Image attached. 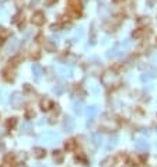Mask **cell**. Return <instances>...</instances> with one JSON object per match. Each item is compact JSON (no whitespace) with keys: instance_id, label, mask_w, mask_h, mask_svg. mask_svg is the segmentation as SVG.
<instances>
[{"instance_id":"obj_3","label":"cell","mask_w":157,"mask_h":167,"mask_svg":"<svg viewBox=\"0 0 157 167\" xmlns=\"http://www.w3.org/2000/svg\"><path fill=\"white\" fill-rule=\"evenodd\" d=\"M149 142L147 140H145V139H139V140H136V143H135V147H136L139 152H146L147 149H149Z\"/></svg>"},{"instance_id":"obj_9","label":"cell","mask_w":157,"mask_h":167,"mask_svg":"<svg viewBox=\"0 0 157 167\" xmlns=\"http://www.w3.org/2000/svg\"><path fill=\"white\" fill-rule=\"evenodd\" d=\"M114 166V159L112 157H108V159H105L101 162V167H112Z\"/></svg>"},{"instance_id":"obj_17","label":"cell","mask_w":157,"mask_h":167,"mask_svg":"<svg viewBox=\"0 0 157 167\" xmlns=\"http://www.w3.org/2000/svg\"><path fill=\"white\" fill-rule=\"evenodd\" d=\"M53 91H55L56 94H61L62 91H63V86H61V84H59V86H56V87L53 89Z\"/></svg>"},{"instance_id":"obj_2","label":"cell","mask_w":157,"mask_h":167,"mask_svg":"<svg viewBox=\"0 0 157 167\" xmlns=\"http://www.w3.org/2000/svg\"><path fill=\"white\" fill-rule=\"evenodd\" d=\"M32 24L34 25H42L45 23V16H44V13L42 11H36V13H34L32 14Z\"/></svg>"},{"instance_id":"obj_22","label":"cell","mask_w":157,"mask_h":167,"mask_svg":"<svg viewBox=\"0 0 157 167\" xmlns=\"http://www.w3.org/2000/svg\"><path fill=\"white\" fill-rule=\"evenodd\" d=\"M36 2H38V0H31V6H34V4H36Z\"/></svg>"},{"instance_id":"obj_21","label":"cell","mask_w":157,"mask_h":167,"mask_svg":"<svg viewBox=\"0 0 157 167\" xmlns=\"http://www.w3.org/2000/svg\"><path fill=\"white\" fill-rule=\"evenodd\" d=\"M147 4H149V6H153V4H154V0H147Z\"/></svg>"},{"instance_id":"obj_1","label":"cell","mask_w":157,"mask_h":167,"mask_svg":"<svg viewBox=\"0 0 157 167\" xmlns=\"http://www.w3.org/2000/svg\"><path fill=\"white\" fill-rule=\"evenodd\" d=\"M101 82H102L104 86H107V87H111V86H114L118 82V74L115 73V72H112V70H107V72L102 74Z\"/></svg>"},{"instance_id":"obj_15","label":"cell","mask_w":157,"mask_h":167,"mask_svg":"<svg viewBox=\"0 0 157 167\" xmlns=\"http://www.w3.org/2000/svg\"><path fill=\"white\" fill-rule=\"evenodd\" d=\"M51 106V101L49 100H42L41 101V107H42V110H49L48 107Z\"/></svg>"},{"instance_id":"obj_19","label":"cell","mask_w":157,"mask_h":167,"mask_svg":"<svg viewBox=\"0 0 157 167\" xmlns=\"http://www.w3.org/2000/svg\"><path fill=\"white\" fill-rule=\"evenodd\" d=\"M143 35V31H136V33H133V37L135 38H140Z\"/></svg>"},{"instance_id":"obj_7","label":"cell","mask_w":157,"mask_h":167,"mask_svg":"<svg viewBox=\"0 0 157 167\" xmlns=\"http://www.w3.org/2000/svg\"><path fill=\"white\" fill-rule=\"evenodd\" d=\"M32 153H34V156H35V157H38V159H41V157H44V156L46 155L45 149H42V147H34Z\"/></svg>"},{"instance_id":"obj_4","label":"cell","mask_w":157,"mask_h":167,"mask_svg":"<svg viewBox=\"0 0 157 167\" xmlns=\"http://www.w3.org/2000/svg\"><path fill=\"white\" fill-rule=\"evenodd\" d=\"M97 114H98V108H97L96 106H91L87 108V117H89L90 121H93L94 117H96Z\"/></svg>"},{"instance_id":"obj_10","label":"cell","mask_w":157,"mask_h":167,"mask_svg":"<svg viewBox=\"0 0 157 167\" xmlns=\"http://www.w3.org/2000/svg\"><path fill=\"white\" fill-rule=\"evenodd\" d=\"M73 126H74V122H73L72 118H66V121H64V128L68 131H72Z\"/></svg>"},{"instance_id":"obj_8","label":"cell","mask_w":157,"mask_h":167,"mask_svg":"<svg viewBox=\"0 0 157 167\" xmlns=\"http://www.w3.org/2000/svg\"><path fill=\"white\" fill-rule=\"evenodd\" d=\"M53 160L56 162V163H62V160H63V153L61 150H58L53 153Z\"/></svg>"},{"instance_id":"obj_16","label":"cell","mask_w":157,"mask_h":167,"mask_svg":"<svg viewBox=\"0 0 157 167\" xmlns=\"http://www.w3.org/2000/svg\"><path fill=\"white\" fill-rule=\"evenodd\" d=\"M74 145H76V143H74V140H73V139H70V140H68V142H66V149L72 150V149H74Z\"/></svg>"},{"instance_id":"obj_18","label":"cell","mask_w":157,"mask_h":167,"mask_svg":"<svg viewBox=\"0 0 157 167\" xmlns=\"http://www.w3.org/2000/svg\"><path fill=\"white\" fill-rule=\"evenodd\" d=\"M74 111H76L77 114H80L81 112V104H76V106H74Z\"/></svg>"},{"instance_id":"obj_23","label":"cell","mask_w":157,"mask_h":167,"mask_svg":"<svg viewBox=\"0 0 157 167\" xmlns=\"http://www.w3.org/2000/svg\"><path fill=\"white\" fill-rule=\"evenodd\" d=\"M16 3H17V4H20V3H21V0H16Z\"/></svg>"},{"instance_id":"obj_5","label":"cell","mask_w":157,"mask_h":167,"mask_svg":"<svg viewBox=\"0 0 157 167\" xmlns=\"http://www.w3.org/2000/svg\"><path fill=\"white\" fill-rule=\"evenodd\" d=\"M21 101H23V97H21V94L18 93H14L13 94V97H11V104L14 107H20Z\"/></svg>"},{"instance_id":"obj_12","label":"cell","mask_w":157,"mask_h":167,"mask_svg":"<svg viewBox=\"0 0 157 167\" xmlns=\"http://www.w3.org/2000/svg\"><path fill=\"white\" fill-rule=\"evenodd\" d=\"M45 49H48L49 52H53V51H55V45H53V41H51V39L45 41Z\"/></svg>"},{"instance_id":"obj_13","label":"cell","mask_w":157,"mask_h":167,"mask_svg":"<svg viewBox=\"0 0 157 167\" xmlns=\"http://www.w3.org/2000/svg\"><path fill=\"white\" fill-rule=\"evenodd\" d=\"M117 140H118V136L117 135H114L112 138L109 139V143H108V149H111V147H114L115 145H117Z\"/></svg>"},{"instance_id":"obj_6","label":"cell","mask_w":157,"mask_h":167,"mask_svg":"<svg viewBox=\"0 0 157 167\" xmlns=\"http://www.w3.org/2000/svg\"><path fill=\"white\" fill-rule=\"evenodd\" d=\"M140 79H142V82H150V80H153L154 79V70H149V72L143 73Z\"/></svg>"},{"instance_id":"obj_14","label":"cell","mask_w":157,"mask_h":167,"mask_svg":"<svg viewBox=\"0 0 157 167\" xmlns=\"http://www.w3.org/2000/svg\"><path fill=\"white\" fill-rule=\"evenodd\" d=\"M93 139H94V142H96V145H100V143L102 142V136H101V134H94Z\"/></svg>"},{"instance_id":"obj_11","label":"cell","mask_w":157,"mask_h":167,"mask_svg":"<svg viewBox=\"0 0 157 167\" xmlns=\"http://www.w3.org/2000/svg\"><path fill=\"white\" fill-rule=\"evenodd\" d=\"M32 72H34V74H35V77L38 79L41 76V73H42V69H41L39 65H34L32 66Z\"/></svg>"},{"instance_id":"obj_20","label":"cell","mask_w":157,"mask_h":167,"mask_svg":"<svg viewBox=\"0 0 157 167\" xmlns=\"http://www.w3.org/2000/svg\"><path fill=\"white\" fill-rule=\"evenodd\" d=\"M53 2H56V0H46V4H48V6H51Z\"/></svg>"}]
</instances>
